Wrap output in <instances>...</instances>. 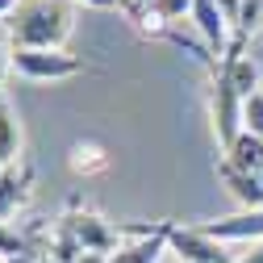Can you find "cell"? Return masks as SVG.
<instances>
[{
    "label": "cell",
    "instance_id": "44dd1931",
    "mask_svg": "<svg viewBox=\"0 0 263 263\" xmlns=\"http://www.w3.org/2000/svg\"><path fill=\"white\" fill-rule=\"evenodd\" d=\"M9 71H13V46H5V38H0V84H5Z\"/></svg>",
    "mask_w": 263,
    "mask_h": 263
},
{
    "label": "cell",
    "instance_id": "7a4b0ae2",
    "mask_svg": "<svg viewBox=\"0 0 263 263\" xmlns=\"http://www.w3.org/2000/svg\"><path fill=\"white\" fill-rule=\"evenodd\" d=\"M242 96H238V88L230 84V76L217 67L213 71V84H209V117H213V134H217V146H221V155L238 142V134L247 129V121H242Z\"/></svg>",
    "mask_w": 263,
    "mask_h": 263
},
{
    "label": "cell",
    "instance_id": "2e32d148",
    "mask_svg": "<svg viewBox=\"0 0 263 263\" xmlns=\"http://www.w3.org/2000/svg\"><path fill=\"white\" fill-rule=\"evenodd\" d=\"M25 251H34L29 238L21 234L13 221H0V263H9V259H17V255H25Z\"/></svg>",
    "mask_w": 263,
    "mask_h": 263
},
{
    "label": "cell",
    "instance_id": "83f0119b",
    "mask_svg": "<svg viewBox=\"0 0 263 263\" xmlns=\"http://www.w3.org/2000/svg\"><path fill=\"white\" fill-rule=\"evenodd\" d=\"M0 101H5V84H0Z\"/></svg>",
    "mask_w": 263,
    "mask_h": 263
},
{
    "label": "cell",
    "instance_id": "4fadbf2b",
    "mask_svg": "<svg viewBox=\"0 0 263 263\" xmlns=\"http://www.w3.org/2000/svg\"><path fill=\"white\" fill-rule=\"evenodd\" d=\"M184 17H192V0H155L151 5V13H146V21H142V34H159V29H172V25H180Z\"/></svg>",
    "mask_w": 263,
    "mask_h": 263
},
{
    "label": "cell",
    "instance_id": "f1b7e54d",
    "mask_svg": "<svg viewBox=\"0 0 263 263\" xmlns=\"http://www.w3.org/2000/svg\"><path fill=\"white\" fill-rule=\"evenodd\" d=\"M0 176H5V163H0Z\"/></svg>",
    "mask_w": 263,
    "mask_h": 263
},
{
    "label": "cell",
    "instance_id": "7c38bea8",
    "mask_svg": "<svg viewBox=\"0 0 263 263\" xmlns=\"http://www.w3.org/2000/svg\"><path fill=\"white\" fill-rule=\"evenodd\" d=\"M230 167H238V172H251V176H263V138H255V134H238V142L230 146L226 155H221Z\"/></svg>",
    "mask_w": 263,
    "mask_h": 263
},
{
    "label": "cell",
    "instance_id": "4316f807",
    "mask_svg": "<svg viewBox=\"0 0 263 263\" xmlns=\"http://www.w3.org/2000/svg\"><path fill=\"white\" fill-rule=\"evenodd\" d=\"M42 263H59V259H50V255H46V259H42Z\"/></svg>",
    "mask_w": 263,
    "mask_h": 263
},
{
    "label": "cell",
    "instance_id": "ba28073f",
    "mask_svg": "<svg viewBox=\"0 0 263 263\" xmlns=\"http://www.w3.org/2000/svg\"><path fill=\"white\" fill-rule=\"evenodd\" d=\"M201 230L217 242H259L263 238V209H242L234 217H217V221H205Z\"/></svg>",
    "mask_w": 263,
    "mask_h": 263
},
{
    "label": "cell",
    "instance_id": "5bb4252c",
    "mask_svg": "<svg viewBox=\"0 0 263 263\" xmlns=\"http://www.w3.org/2000/svg\"><path fill=\"white\" fill-rule=\"evenodd\" d=\"M0 163L5 167L21 163V121L9 101H0Z\"/></svg>",
    "mask_w": 263,
    "mask_h": 263
},
{
    "label": "cell",
    "instance_id": "7402d4cb",
    "mask_svg": "<svg viewBox=\"0 0 263 263\" xmlns=\"http://www.w3.org/2000/svg\"><path fill=\"white\" fill-rule=\"evenodd\" d=\"M238 263H263V238L251 242V255H238Z\"/></svg>",
    "mask_w": 263,
    "mask_h": 263
},
{
    "label": "cell",
    "instance_id": "f546056e",
    "mask_svg": "<svg viewBox=\"0 0 263 263\" xmlns=\"http://www.w3.org/2000/svg\"><path fill=\"white\" fill-rule=\"evenodd\" d=\"M259 184H263V176H259Z\"/></svg>",
    "mask_w": 263,
    "mask_h": 263
},
{
    "label": "cell",
    "instance_id": "cb8c5ba5",
    "mask_svg": "<svg viewBox=\"0 0 263 263\" xmlns=\"http://www.w3.org/2000/svg\"><path fill=\"white\" fill-rule=\"evenodd\" d=\"M76 263H109V255H101V251H84Z\"/></svg>",
    "mask_w": 263,
    "mask_h": 263
},
{
    "label": "cell",
    "instance_id": "d6986e66",
    "mask_svg": "<svg viewBox=\"0 0 263 263\" xmlns=\"http://www.w3.org/2000/svg\"><path fill=\"white\" fill-rule=\"evenodd\" d=\"M151 5H155V0H117V9H121V13L129 17V21H138V25L146 21V13H151Z\"/></svg>",
    "mask_w": 263,
    "mask_h": 263
},
{
    "label": "cell",
    "instance_id": "ac0fdd59",
    "mask_svg": "<svg viewBox=\"0 0 263 263\" xmlns=\"http://www.w3.org/2000/svg\"><path fill=\"white\" fill-rule=\"evenodd\" d=\"M242 121H247V134L263 138V92H255L251 101L242 105Z\"/></svg>",
    "mask_w": 263,
    "mask_h": 263
},
{
    "label": "cell",
    "instance_id": "9a60e30c",
    "mask_svg": "<svg viewBox=\"0 0 263 263\" xmlns=\"http://www.w3.org/2000/svg\"><path fill=\"white\" fill-rule=\"evenodd\" d=\"M71 172L76 176H101V172H109V155H105V146H96V142H76L71 146Z\"/></svg>",
    "mask_w": 263,
    "mask_h": 263
},
{
    "label": "cell",
    "instance_id": "3957f363",
    "mask_svg": "<svg viewBox=\"0 0 263 263\" xmlns=\"http://www.w3.org/2000/svg\"><path fill=\"white\" fill-rule=\"evenodd\" d=\"M176 221H155V226H117V234L125 247L109 255V263H159V255L167 251V234Z\"/></svg>",
    "mask_w": 263,
    "mask_h": 263
},
{
    "label": "cell",
    "instance_id": "9c48e42d",
    "mask_svg": "<svg viewBox=\"0 0 263 263\" xmlns=\"http://www.w3.org/2000/svg\"><path fill=\"white\" fill-rule=\"evenodd\" d=\"M29 196H34V172L25 163L5 167V176H0V221L17 217V209L29 205Z\"/></svg>",
    "mask_w": 263,
    "mask_h": 263
},
{
    "label": "cell",
    "instance_id": "8992f818",
    "mask_svg": "<svg viewBox=\"0 0 263 263\" xmlns=\"http://www.w3.org/2000/svg\"><path fill=\"white\" fill-rule=\"evenodd\" d=\"M192 25H196V34H201V42L213 50V54H226L230 50V21H226V13L217 9V0H192V17H188Z\"/></svg>",
    "mask_w": 263,
    "mask_h": 263
},
{
    "label": "cell",
    "instance_id": "6da1fadb",
    "mask_svg": "<svg viewBox=\"0 0 263 263\" xmlns=\"http://www.w3.org/2000/svg\"><path fill=\"white\" fill-rule=\"evenodd\" d=\"M5 29L13 50H63L76 29V13L67 0H21Z\"/></svg>",
    "mask_w": 263,
    "mask_h": 263
},
{
    "label": "cell",
    "instance_id": "8fae6325",
    "mask_svg": "<svg viewBox=\"0 0 263 263\" xmlns=\"http://www.w3.org/2000/svg\"><path fill=\"white\" fill-rule=\"evenodd\" d=\"M221 71L230 76V84L238 88L242 101H251V96L259 92V63H255L251 54H226V59H221Z\"/></svg>",
    "mask_w": 263,
    "mask_h": 263
},
{
    "label": "cell",
    "instance_id": "d4e9b609",
    "mask_svg": "<svg viewBox=\"0 0 263 263\" xmlns=\"http://www.w3.org/2000/svg\"><path fill=\"white\" fill-rule=\"evenodd\" d=\"M76 5H88V9H113L117 0H76Z\"/></svg>",
    "mask_w": 263,
    "mask_h": 263
},
{
    "label": "cell",
    "instance_id": "603a6c76",
    "mask_svg": "<svg viewBox=\"0 0 263 263\" xmlns=\"http://www.w3.org/2000/svg\"><path fill=\"white\" fill-rule=\"evenodd\" d=\"M17 9H21V0H0V21H9Z\"/></svg>",
    "mask_w": 263,
    "mask_h": 263
},
{
    "label": "cell",
    "instance_id": "277c9868",
    "mask_svg": "<svg viewBox=\"0 0 263 263\" xmlns=\"http://www.w3.org/2000/svg\"><path fill=\"white\" fill-rule=\"evenodd\" d=\"M13 71L38 84H54V80H71L84 71V59L67 54V50H13Z\"/></svg>",
    "mask_w": 263,
    "mask_h": 263
},
{
    "label": "cell",
    "instance_id": "484cf974",
    "mask_svg": "<svg viewBox=\"0 0 263 263\" xmlns=\"http://www.w3.org/2000/svg\"><path fill=\"white\" fill-rule=\"evenodd\" d=\"M9 263H42V259H38V251H25V255H17V259H9Z\"/></svg>",
    "mask_w": 263,
    "mask_h": 263
},
{
    "label": "cell",
    "instance_id": "e0dca14e",
    "mask_svg": "<svg viewBox=\"0 0 263 263\" xmlns=\"http://www.w3.org/2000/svg\"><path fill=\"white\" fill-rule=\"evenodd\" d=\"M259 21H263V0H242V9H238V25H234V34L251 38L255 29H259Z\"/></svg>",
    "mask_w": 263,
    "mask_h": 263
},
{
    "label": "cell",
    "instance_id": "5b68a950",
    "mask_svg": "<svg viewBox=\"0 0 263 263\" xmlns=\"http://www.w3.org/2000/svg\"><path fill=\"white\" fill-rule=\"evenodd\" d=\"M167 247L180 255V263H238L234 255H226V242L209 238L201 226H172Z\"/></svg>",
    "mask_w": 263,
    "mask_h": 263
},
{
    "label": "cell",
    "instance_id": "52a82bcc",
    "mask_svg": "<svg viewBox=\"0 0 263 263\" xmlns=\"http://www.w3.org/2000/svg\"><path fill=\"white\" fill-rule=\"evenodd\" d=\"M67 221H71V230H76V238H80V247L84 251H101V255H113V247H117V226H109L101 213H88V209H71L67 213Z\"/></svg>",
    "mask_w": 263,
    "mask_h": 263
},
{
    "label": "cell",
    "instance_id": "ffe728a7",
    "mask_svg": "<svg viewBox=\"0 0 263 263\" xmlns=\"http://www.w3.org/2000/svg\"><path fill=\"white\" fill-rule=\"evenodd\" d=\"M217 9L226 13V21H230V29L238 25V9H242V0H217Z\"/></svg>",
    "mask_w": 263,
    "mask_h": 263
},
{
    "label": "cell",
    "instance_id": "30bf717a",
    "mask_svg": "<svg viewBox=\"0 0 263 263\" xmlns=\"http://www.w3.org/2000/svg\"><path fill=\"white\" fill-rule=\"evenodd\" d=\"M217 176H221L226 192L234 196V201H238L242 209H263V184H259V176H251V172H238V167H230L226 159H217Z\"/></svg>",
    "mask_w": 263,
    "mask_h": 263
}]
</instances>
